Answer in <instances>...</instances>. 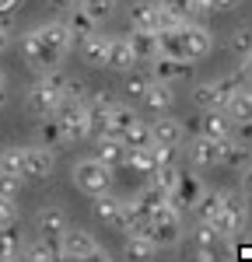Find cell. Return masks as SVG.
Here are the masks:
<instances>
[{
  "label": "cell",
  "instance_id": "1",
  "mask_svg": "<svg viewBox=\"0 0 252 262\" xmlns=\"http://www.w3.org/2000/svg\"><path fill=\"white\" fill-rule=\"evenodd\" d=\"M70 46H74L70 28H67L63 21H49V25H42L35 32L21 35V60H25L28 70L46 74V70H53V67L70 53Z\"/></svg>",
  "mask_w": 252,
  "mask_h": 262
},
{
  "label": "cell",
  "instance_id": "2",
  "mask_svg": "<svg viewBox=\"0 0 252 262\" xmlns=\"http://www.w3.org/2000/svg\"><path fill=\"white\" fill-rule=\"evenodd\" d=\"M60 101H63V77L53 74V70H46V77L25 95V108L35 112V116H53L60 108Z\"/></svg>",
  "mask_w": 252,
  "mask_h": 262
},
{
  "label": "cell",
  "instance_id": "3",
  "mask_svg": "<svg viewBox=\"0 0 252 262\" xmlns=\"http://www.w3.org/2000/svg\"><path fill=\"white\" fill-rule=\"evenodd\" d=\"M53 119L60 126V140H67V143H81V140H88V133H91L84 101H60V108L53 112Z\"/></svg>",
  "mask_w": 252,
  "mask_h": 262
},
{
  "label": "cell",
  "instance_id": "4",
  "mask_svg": "<svg viewBox=\"0 0 252 262\" xmlns=\"http://www.w3.org/2000/svg\"><path fill=\"white\" fill-rule=\"evenodd\" d=\"M74 185L88 196H102L112 185V168L102 164L98 158H84V161L74 164Z\"/></svg>",
  "mask_w": 252,
  "mask_h": 262
},
{
  "label": "cell",
  "instance_id": "5",
  "mask_svg": "<svg viewBox=\"0 0 252 262\" xmlns=\"http://www.w3.org/2000/svg\"><path fill=\"white\" fill-rule=\"evenodd\" d=\"M238 77H221V81H210V84H196L193 88V101L200 108H224V101L231 98V91H238Z\"/></svg>",
  "mask_w": 252,
  "mask_h": 262
},
{
  "label": "cell",
  "instance_id": "6",
  "mask_svg": "<svg viewBox=\"0 0 252 262\" xmlns=\"http://www.w3.org/2000/svg\"><path fill=\"white\" fill-rule=\"evenodd\" d=\"M210 49H214V35H210V28L203 25H182V53H186V60H203Z\"/></svg>",
  "mask_w": 252,
  "mask_h": 262
},
{
  "label": "cell",
  "instance_id": "7",
  "mask_svg": "<svg viewBox=\"0 0 252 262\" xmlns=\"http://www.w3.org/2000/svg\"><path fill=\"white\" fill-rule=\"evenodd\" d=\"M189 74H193V67H189V60H172V56H154L151 60V81H186Z\"/></svg>",
  "mask_w": 252,
  "mask_h": 262
},
{
  "label": "cell",
  "instance_id": "8",
  "mask_svg": "<svg viewBox=\"0 0 252 262\" xmlns=\"http://www.w3.org/2000/svg\"><path fill=\"white\" fill-rule=\"evenodd\" d=\"M60 248H63V259H81L88 252H95L98 245H95V238H91L84 227H63Z\"/></svg>",
  "mask_w": 252,
  "mask_h": 262
},
{
  "label": "cell",
  "instance_id": "9",
  "mask_svg": "<svg viewBox=\"0 0 252 262\" xmlns=\"http://www.w3.org/2000/svg\"><path fill=\"white\" fill-rule=\"evenodd\" d=\"M140 234L158 248V245H175L182 238V227H179V217H165V221H147Z\"/></svg>",
  "mask_w": 252,
  "mask_h": 262
},
{
  "label": "cell",
  "instance_id": "10",
  "mask_svg": "<svg viewBox=\"0 0 252 262\" xmlns=\"http://www.w3.org/2000/svg\"><path fill=\"white\" fill-rule=\"evenodd\" d=\"M137 122H140V119H137V112H133L130 105H119V101H116V105L109 108V116H105L102 133H105V137H116V140H119L126 129H133Z\"/></svg>",
  "mask_w": 252,
  "mask_h": 262
},
{
  "label": "cell",
  "instance_id": "11",
  "mask_svg": "<svg viewBox=\"0 0 252 262\" xmlns=\"http://www.w3.org/2000/svg\"><path fill=\"white\" fill-rule=\"evenodd\" d=\"M217 164H228V168H245V164H252L249 143L221 137V140H217Z\"/></svg>",
  "mask_w": 252,
  "mask_h": 262
},
{
  "label": "cell",
  "instance_id": "12",
  "mask_svg": "<svg viewBox=\"0 0 252 262\" xmlns=\"http://www.w3.org/2000/svg\"><path fill=\"white\" fill-rule=\"evenodd\" d=\"M221 213L231 221L235 234L249 224V203H245V192H221Z\"/></svg>",
  "mask_w": 252,
  "mask_h": 262
},
{
  "label": "cell",
  "instance_id": "13",
  "mask_svg": "<svg viewBox=\"0 0 252 262\" xmlns=\"http://www.w3.org/2000/svg\"><path fill=\"white\" fill-rule=\"evenodd\" d=\"M147 129H151V143H158V147H179L186 140V126L179 119H158Z\"/></svg>",
  "mask_w": 252,
  "mask_h": 262
},
{
  "label": "cell",
  "instance_id": "14",
  "mask_svg": "<svg viewBox=\"0 0 252 262\" xmlns=\"http://www.w3.org/2000/svg\"><path fill=\"white\" fill-rule=\"evenodd\" d=\"M53 150L49 147H28L25 150V179H49L53 171Z\"/></svg>",
  "mask_w": 252,
  "mask_h": 262
},
{
  "label": "cell",
  "instance_id": "15",
  "mask_svg": "<svg viewBox=\"0 0 252 262\" xmlns=\"http://www.w3.org/2000/svg\"><path fill=\"white\" fill-rule=\"evenodd\" d=\"M116 105V98L112 95H105V91H95V95H88L84 98V112H88V126H91V133L98 129L102 133L105 126V116H109V108Z\"/></svg>",
  "mask_w": 252,
  "mask_h": 262
},
{
  "label": "cell",
  "instance_id": "16",
  "mask_svg": "<svg viewBox=\"0 0 252 262\" xmlns=\"http://www.w3.org/2000/svg\"><path fill=\"white\" fill-rule=\"evenodd\" d=\"M137 53L130 49V42L126 39H109V56H105V67H112V70H119V74H126V70H133L137 67Z\"/></svg>",
  "mask_w": 252,
  "mask_h": 262
},
{
  "label": "cell",
  "instance_id": "17",
  "mask_svg": "<svg viewBox=\"0 0 252 262\" xmlns=\"http://www.w3.org/2000/svg\"><path fill=\"white\" fill-rule=\"evenodd\" d=\"M140 98H144V105L151 108V112L161 116V112H168V108L175 105V91H172V84H165V81H151Z\"/></svg>",
  "mask_w": 252,
  "mask_h": 262
},
{
  "label": "cell",
  "instance_id": "18",
  "mask_svg": "<svg viewBox=\"0 0 252 262\" xmlns=\"http://www.w3.org/2000/svg\"><path fill=\"white\" fill-rule=\"evenodd\" d=\"M25 262H63L60 238H39L25 248Z\"/></svg>",
  "mask_w": 252,
  "mask_h": 262
},
{
  "label": "cell",
  "instance_id": "19",
  "mask_svg": "<svg viewBox=\"0 0 252 262\" xmlns=\"http://www.w3.org/2000/svg\"><path fill=\"white\" fill-rule=\"evenodd\" d=\"M130 25L137 32H158V4H147V0L130 4Z\"/></svg>",
  "mask_w": 252,
  "mask_h": 262
},
{
  "label": "cell",
  "instance_id": "20",
  "mask_svg": "<svg viewBox=\"0 0 252 262\" xmlns=\"http://www.w3.org/2000/svg\"><path fill=\"white\" fill-rule=\"evenodd\" d=\"M200 133L210 140H221L231 133V119L224 116V108H207V116L200 119Z\"/></svg>",
  "mask_w": 252,
  "mask_h": 262
},
{
  "label": "cell",
  "instance_id": "21",
  "mask_svg": "<svg viewBox=\"0 0 252 262\" xmlns=\"http://www.w3.org/2000/svg\"><path fill=\"white\" fill-rule=\"evenodd\" d=\"M224 116L231 122H249L252 119V91H231V98L224 101Z\"/></svg>",
  "mask_w": 252,
  "mask_h": 262
},
{
  "label": "cell",
  "instance_id": "22",
  "mask_svg": "<svg viewBox=\"0 0 252 262\" xmlns=\"http://www.w3.org/2000/svg\"><path fill=\"white\" fill-rule=\"evenodd\" d=\"M123 164H130L137 175H154L158 171V158H154V143L151 147H140V150H126V158H123Z\"/></svg>",
  "mask_w": 252,
  "mask_h": 262
},
{
  "label": "cell",
  "instance_id": "23",
  "mask_svg": "<svg viewBox=\"0 0 252 262\" xmlns=\"http://www.w3.org/2000/svg\"><path fill=\"white\" fill-rule=\"evenodd\" d=\"M35 227H39L42 238H60L63 227H67V217H63L60 206H46L39 213V221H35Z\"/></svg>",
  "mask_w": 252,
  "mask_h": 262
},
{
  "label": "cell",
  "instance_id": "24",
  "mask_svg": "<svg viewBox=\"0 0 252 262\" xmlns=\"http://www.w3.org/2000/svg\"><path fill=\"white\" fill-rule=\"evenodd\" d=\"M189 161L196 164V168H210V164H217V140H210V137H196L193 147H189Z\"/></svg>",
  "mask_w": 252,
  "mask_h": 262
},
{
  "label": "cell",
  "instance_id": "25",
  "mask_svg": "<svg viewBox=\"0 0 252 262\" xmlns=\"http://www.w3.org/2000/svg\"><path fill=\"white\" fill-rule=\"evenodd\" d=\"M63 25L70 28V35H74V39H88V35H95V25H98V21L91 18L88 11H81L77 4H70V14H67Z\"/></svg>",
  "mask_w": 252,
  "mask_h": 262
},
{
  "label": "cell",
  "instance_id": "26",
  "mask_svg": "<svg viewBox=\"0 0 252 262\" xmlns=\"http://www.w3.org/2000/svg\"><path fill=\"white\" fill-rule=\"evenodd\" d=\"M95 158L102 164H109V168H116V164H123V158H126V147H123V140H116V137H98V147H95Z\"/></svg>",
  "mask_w": 252,
  "mask_h": 262
},
{
  "label": "cell",
  "instance_id": "27",
  "mask_svg": "<svg viewBox=\"0 0 252 262\" xmlns=\"http://www.w3.org/2000/svg\"><path fill=\"white\" fill-rule=\"evenodd\" d=\"M130 49L137 53V60H154L158 56V32H137L133 28V35H130Z\"/></svg>",
  "mask_w": 252,
  "mask_h": 262
},
{
  "label": "cell",
  "instance_id": "28",
  "mask_svg": "<svg viewBox=\"0 0 252 262\" xmlns=\"http://www.w3.org/2000/svg\"><path fill=\"white\" fill-rule=\"evenodd\" d=\"M0 175L7 179H25V147H7L0 154Z\"/></svg>",
  "mask_w": 252,
  "mask_h": 262
},
{
  "label": "cell",
  "instance_id": "29",
  "mask_svg": "<svg viewBox=\"0 0 252 262\" xmlns=\"http://www.w3.org/2000/svg\"><path fill=\"white\" fill-rule=\"evenodd\" d=\"M123 255H126V262H151V259H154V245L147 242L144 234H130V238H126Z\"/></svg>",
  "mask_w": 252,
  "mask_h": 262
},
{
  "label": "cell",
  "instance_id": "30",
  "mask_svg": "<svg viewBox=\"0 0 252 262\" xmlns=\"http://www.w3.org/2000/svg\"><path fill=\"white\" fill-rule=\"evenodd\" d=\"M81 53H84V63H91V67H105V56H109V39H102V35H88Z\"/></svg>",
  "mask_w": 252,
  "mask_h": 262
},
{
  "label": "cell",
  "instance_id": "31",
  "mask_svg": "<svg viewBox=\"0 0 252 262\" xmlns=\"http://www.w3.org/2000/svg\"><path fill=\"white\" fill-rule=\"evenodd\" d=\"M119 210H123V203L116 200V196H109V192L95 196V217L102 224H116L119 221Z\"/></svg>",
  "mask_w": 252,
  "mask_h": 262
},
{
  "label": "cell",
  "instance_id": "32",
  "mask_svg": "<svg viewBox=\"0 0 252 262\" xmlns=\"http://www.w3.org/2000/svg\"><path fill=\"white\" fill-rule=\"evenodd\" d=\"M179 175H182V171H179L175 164H161V168L151 175V185H158L161 192H168V196H172V192H175V185H179Z\"/></svg>",
  "mask_w": 252,
  "mask_h": 262
},
{
  "label": "cell",
  "instance_id": "33",
  "mask_svg": "<svg viewBox=\"0 0 252 262\" xmlns=\"http://www.w3.org/2000/svg\"><path fill=\"white\" fill-rule=\"evenodd\" d=\"M221 213V192H200L196 196V217L200 221H214Z\"/></svg>",
  "mask_w": 252,
  "mask_h": 262
},
{
  "label": "cell",
  "instance_id": "34",
  "mask_svg": "<svg viewBox=\"0 0 252 262\" xmlns=\"http://www.w3.org/2000/svg\"><path fill=\"white\" fill-rule=\"evenodd\" d=\"M119 140H123V147H126V150H140V147H151V129L137 122L133 129H126V133L119 137Z\"/></svg>",
  "mask_w": 252,
  "mask_h": 262
},
{
  "label": "cell",
  "instance_id": "35",
  "mask_svg": "<svg viewBox=\"0 0 252 262\" xmlns=\"http://www.w3.org/2000/svg\"><path fill=\"white\" fill-rule=\"evenodd\" d=\"M0 255H21V234L11 227H0Z\"/></svg>",
  "mask_w": 252,
  "mask_h": 262
},
{
  "label": "cell",
  "instance_id": "36",
  "mask_svg": "<svg viewBox=\"0 0 252 262\" xmlns=\"http://www.w3.org/2000/svg\"><path fill=\"white\" fill-rule=\"evenodd\" d=\"M56 143H60V126L53 116H46L39 122V147H56Z\"/></svg>",
  "mask_w": 252,
  "mask_h": 262
},
{
  "label": "cell",
  "instance_id": "37",
  "mask_svg": "<svg viewBox=\"0 0 252 262\" xmlns=\"http://www.w3.org/2000/svg\"><path fill=\"white\" fill-rule=\"evenodd\" d=\"M231 49H235L238 56H249V53H252V28H249V25L235 28V35H231Z\"/></svg>",
  "mask_w": 252,
  "mask_h": 262
},
{
  "label": "cell",
  "instance_id": "38",
  "mask_svg": "<svg viewBox=\"0 0 252 262\" xmlns=\"http://www.w3.org/2000/svg\"><path fill=\"white\" fill-rule=\"evenodd\" d=\"M147 84H151V77H144V74H133V70H126V81H123V91L130 95V98H140L147 91Z\"/></svg>",
  "mask_w": 252,
  "mask_h": 262
},
{
  "label": "cell",
  "instance_id": "39",
  "mask_svg": "<svg viewBox=\"0 0 252 262\" xmlns=\"http://www.w3.org/2000/svg\"><path fill=\"white\" fill-rule=\"evenodd\" d=\"M88 98V84L77 77H63V101H84Z\"/></svg>",
  "mask_w": 252,
  "mask_h": 262
},
{
  "label": "cell",
  "instance_id": "40",
  "mask_svg": "<svg viewBox=\"0 0 252 262\" xmlns=\"http://www.w3.org/2000/svg\"><path fill=\"white\" fill-rule=\"evenodd\" d=\"M221 242V234L214 231V224H207V221H200V227H196V248H214V245Z\"/></svg>",
  "mask_w": 252,
  "mask_h": 262
},
{
  "label": "cell",
  "instance_id": "41",
  "mask_svg": "<svg viewBox=\"0 0 252 262\" xmlns=\"http://www.w3.org/2000/svg\"><path fill=\"white\" fill-rule=\"evenodd\" d=\"M74 4H77L81 11H88V14H91L95 21H102L105 14L112 11V0H74Z\"/></svg>",
  "mask_w": 252,
  "mask_h": 262
},
{
  "label": "cell",
  "instance_id": "42",
  "mask_svg": "<svg viewBox=\"0 0 252 262\" xmlns=\"http://www.w3.org/2000/svg\"><path fill=\"white\" fill-rule=\"evenodd\" d=\"M158 7L168 11V14H175V18H182V21L193 14V11H189V0H158Z\"/></svg>",
  "mask_w": 252,
  "mask_h": 262
},
{
  "label": "cell",
  "instance_id": "43",
  "mask_svg": "<svg viewBox=\"0 0 252 262\" xmlns=\"http://www.w3.org/2000/svg\"><path fill=\"white\" fill-rule=\"evenodd\" d=\"M14 221H18V210H14V203L7 200V196H0V227H11Z\"/></svg>",
  "mask_w": 252,
  "mask_h": 262
},
{
  "label": "cell",
  "instance_id": "44",
  "mask_svg": "<svg viewBox=\"0 0 252 262\" xmlns=\"http://www.w3.org/2000/svg\"><path fill=\"white\" fill-rule=\"evenodd\" d=\"M154 158H158V168H161V164H175L179 147H158V143H154Z\"/></svg>",
  "mask_w": 252,
  "mask_h": 262
},
{
  "label": "cell",
  "instance_id": "45",
  "mask_svg": "<svg viewBox=\"0 0 252 262\" xmlns=\"http://www.w3.org/2000/svg\"><path fill=\"white\" fill-rule=\"evenodd\" d=\"M21 179H7V175H0V196H7V200H14V192H18Z\"/></svg>",
  "mask_w": 252,
  "mask_h": 262
},
{
  "label": "cell",
  "instance_id": "46",
  "mask_svg": "<svg viewBox=\"0 0 252 262\" xmlns=\"http://www.w3.org/2000/svg\"><path fill=\"white\" fill-rule=\"evenodd\" d=\"M235 77L252 88V53H249V56H242V67H238V74H235Z\"/></svg>",
  "mask_w": 252,
  "mask_h": 262
},
{
  "label": "cell",
  "instance_id": "47",
  "mask_svg": "<svg viewBox=\"0 0 252 262\" xmlns=\"http://www.w3.org/2000/svg\"><path fill=\"white\" fill-rule=\"evenodd\" d=\"M189 11H193V14H214L210 0H189Z\"/></svg>",
  "mask_w": 252,
  "mask_h": 262
},
{
  "label": "cell",
  "instance_id": "48",
  "mask_svg": "<svg viewBox=\"0 0 252 262\" xmlns=\"http://www.w3.org/2000/svg\"><path fill=\"white\" fill-rule=\"evenodd\" d=\"M242 192H245V196H252V164H245V168H242Z\"/></svg>",
  "mask_w": 252,
  "mask_h": 262
},
{
  "label": "cell",
  "instance_id": "49",
  "mask_svg": "<svg viewBox=\"0 0 252 262\" xmlns=\"http://www.w3.org/2000/svg\"><path fill=\"white\" fill-rule=\"evenodd\" d=\"M238 4H242V0H210V7H214V11H235Z\"/></svg>",
  "mask_w": 252,
  "mask_h": 262
},
{
  "label": "cell",
  "instance_id": "50",
  "mask_svg": "<svg viewBox=\"0 0 252 262\" xmlns=\"http://www.w3.org/2000/svg\"><path fill=\"white\" fill-rule=\"evenodd\" d=\"M7 42H11V28H0V53L7 49Z\"/></svg>",
  "mask_w": 252,
  "mask_h": 262
},
{
  "label": "cell",
  "instance_id": "51",
  "mask_svg": "<svg viewBox=\"0 0 252 262\" xmlns=\"http://www.w3.org/2000/svg\"><path fill=\"white\" fill-rule=\"evenodd\" d=\"M0 11H18V0H0Z\"/></svg>",
  "mask_w": 252,
  "mask_h": 262
},
{
  "label": "cell",
  "instance_id": "52",
  "mask_svg": "<svg viewBox=\"0 0 252 262\" xmlns=\"http://www.w3.org/2000/svg\"><path fill=\"white\" fill-rule=\"evenodd\" d=\"M0 262H25L21 255H0Z\"/></svg>",
  "mask_w": 252,
  "mask_h": 262
},
{
  "label": "cell",
  "instance_id": "53",
  "mask_svg": "<svg viewBox=\"0 0 252 262\" xmlns=\"http://www.w3.org/2000/svg\"><path fill=\"white\" fill-rule=\"evenodd\" d=\"M49 4H53V7H70L74 0H49Z\"/></svg>",
  "mask_w": 252,
  "mask_h": 262
},
{
  "label": "cell",
  "instance_id": "54",
  "mask_svg": "<svg viewBox=\"0 0 252 262\" xmlns=\"http://www.w3.org/2000/svg\"><path fill=\"white\" fill-rule=\"evenodd\" d=\"M4 101H7V95H4V88H0V108H4Z\"/></svg>",
  "mask_w": 252,
  "mask_h": 262
},
{
  "label": "cell",
  "instance_id": "55",
  "mask_svg": "<svg viewBox=\"0 0 252 262\" xmlns=\"http://www.w3.org/2000/svg\"><path fill=\"white\" fill-rule=\"evenodd\" d=\"M0 88H4V77H0Z\"/></svg>",
  "mask_w": 252,
  "mask_h": 262
}]
</instances>
